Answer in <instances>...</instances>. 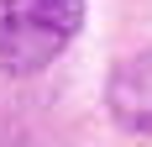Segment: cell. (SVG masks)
Listing matches in <instances>:
<instances>
[{"label":"cell","mask_w":152,"mask_h":147,"mask_svg":"<svg viewBox=\"0 0 152 147\" xmlns=\"http://www.w3.org/2000/svg\"><path fill=\"white\" fill-rule=\"evenodd\" d=\"M105 100H110V116L126 132L152 137V47L137 53V58H126V63H115Z\"/></svg>","instance_id":"obj_2"},{"label":"cell","mask_w":152,"mask_h":147,"mask_svg":"<svg viewBox=\"0 0 152 147\" xmlns=\"http://www.w3.org/2000/svg\"><path fill=\"white\" fill-rule=\"evenodd\" d=\"M84 26V0H0V74H42Z\"/></svg>","instance_id":"obj_1"}]
</instances>
